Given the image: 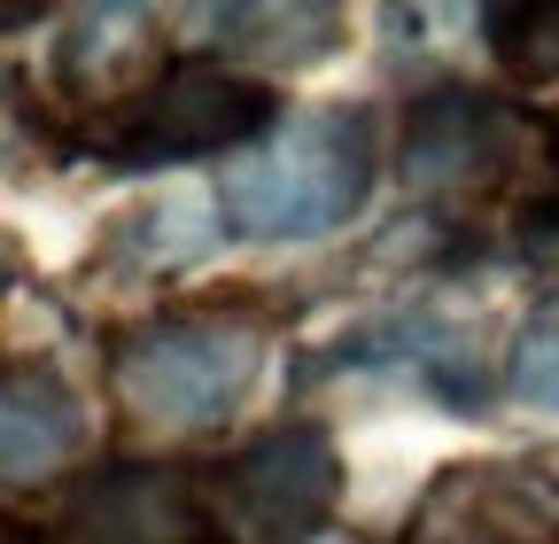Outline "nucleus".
Segmentation results:
<instances>
[{
	"label": "nucleus",
	"instance_id": "f8f14e48",
	"mask_svg": "<svg viewBox=\"0 0 559 544\" xmlns=\"http://www.w3.org/2000/svg\"><path fill=\"white\" fill-rule=\"evenodd\" d=\"M412 544H521V536H506V521H443V513H428L419 506V521H412Z\"/></svg>",
	"mask_w": 559,
	"mask_h": 544
},
{
	"label": "nucleus",
	"instance_id": "20e7f679",
	"mask_svg": "<svg viewBox=\"0 0 559 544\" xmlns=\"http://www.w3.org/2000/svg\"><path fill=\"white\" fill-rule=\"evenodd\" d=\"M528 156V117L498 94L474 86H436L419 94L404 117V187L428 202V211H481Z\"/></svg>",
	"mask_w": 559,
	"mask_h": 544
},
{
	"label": "nucleus",
	"instance_id": "f257e3e1",
	"mask_svg": "<svg viewBox=\"0 0 559 544\" xmlns=\"http://www.w3.org/2000/svg\"><path fill=\"white\" fill-rule=\"evenodd\" d=\"M264 366V319L241 304H187L109 334V404L140 436H210L234 421Z\"/></svg>",
	"mask_w": 559,
	"mask_h": 544
},
{
	"label": "nucleus",
	"instance_id": "9d476101",
	"mask_svg": "<svg viewBox=\"0 0 559 544\" xmlns=\"http://www.w3.org/2000/svg\"><path fill=\"white\" fill-rule=\"evenodd\" d=\"M489 55L506 62L513 86H559V0L536 9H489Z\"/></svg>",
	"mask_w": 559,
	"mask_h": 544
},
{
	"label": "nucleus",
	"instance_id": "0eeeda50",
	"mask_svg": "<svg viewBox=\"0 0 559 544\" xmlns=\"http://www.w3.org/2000/svg\"><path fill=\"white\" fill-rule=\"evenodd\" d=\"M86 451V404L47 358H9L0 381V459H9V490L55 483V474Z\"/></svg>",
	"mask_w": 559,
	"mask_h": 544
},
{
	"label": "nucleus",
	"instance_id": "f03ea898",
	"mask_svg": "<svg viewBox=\"0 0 559 544\" xmlns=\"http://www.w3.org/2000/svg\"><path fill=\"white\" fill-rule=\"evenodd\" d=\"M366 187H373V117L366 109H296L226 164L218 211L249 241H311L358 211Z\"/></svg>",
	"mask_w": 559,
	"mask_h": 544
},
{
	"label": "nucleus",
	"instance_id": "1a4fd4ad",
	"mask_svg": "<svg viewBox=\"0 0 559 544\" xmlns=\"http://www.w3.org/2000/svg\"><path fill=\"white\" fill-rule=\"evenodd\" d=\"M226 55H249L264 71H304L342 47V9H210Z\"/></svg>",
	"mask_w": 559,
	"mask_h": 544
},
{
	"label": "nucleus",
	"instance_id": "9b49d317",
	"mask_svg": "<svg viewBox=\"0 0 559 544\" xmlns=\"http://www.w3.org/2000/svg\"><path fill=\"white\" fill-rule=\"evenodd\" d=\"M506 389L528 404V413H559V288L536 296V311L521 319L513 334V366H506Z\"/></svg>",
	"mask_w": 559,
	"mask_h": 544
},
{
	"label": "nucleus",
	"instance_id": "39448f33",
	"mask_svg": "<svg viewBox=\"0 0 559 544\" xmlns=\"http://www.w3.org/2000/svg\"><path fill=\"white\" fill-rule=\"evenodd\" d=\"M342 498V459L319 421H288L226 459L218 521L234 544H311Z\"/></svg>",
	"mask_w": 559,
	"mask_h": 544
},
{
	"label": "nucleus",
	"instance_id": "423d86ee",
	"mask_svg": "<svg viewBox=\"0 0 559 544\" xmlns=\"http://www.w3.org/2000/svg\"><path fill=\"white\" fill-rule=\"evenodd\" d=\"M47 544H234L194 474L156 459L94 466L47 521Z\"/></svg>",
	"mask_w": 559,
	"mask_h": 544
},
{
	"label": "nucleus",
	"instance_id": "7ed1b4c3",
	"mask_svg": "<svg viewBox=\"0 0 559 544\" xmlns=\"http://www.w3.org/2000/svg\"><path fill=\"white\" fill-rule=\"evenodd\" d=\"M280 125V102L264 79L234 71L218 55H179L164 62L156 86H140L124 109L94 117L86 149L117 172H156V164H194V156H241Z\"/></svg>",
	"mask_w": 559,
	"mask_h": 544
},
{
	"label": "nucleus",
	"instance_id": "ddd939ff",
	"mask_svg": "<svg viewBox=\"0 0 559 544\" xmlns=\"http://www.w3.org/2000/svg\"><path fill=\"white\" fill-rule=\"evenodd\" d=\"M544 141H551V164H559V109L544 117Z\"/></svg>",
	"mask_w": 559,
	"mask_h": 544
},
{
	"label": "nucleus",
	"instance_id": "6e6552de",
	"mask_svg": "<svg viewBox=\"0 0 559 544\" xmlns=\"http://www.w3.org/2000/svg\"><path fill=\"white\" fill-rule=\"evenodd\" d=\"M140 24H148L140 9H79L70 32H62V47H55V86L79 94V102H102V117L124 109L140 86H156L164 79V47Z\"/></svg>",
	"mask_w": 559,
	"mask_h": 544
}]
</instances>
